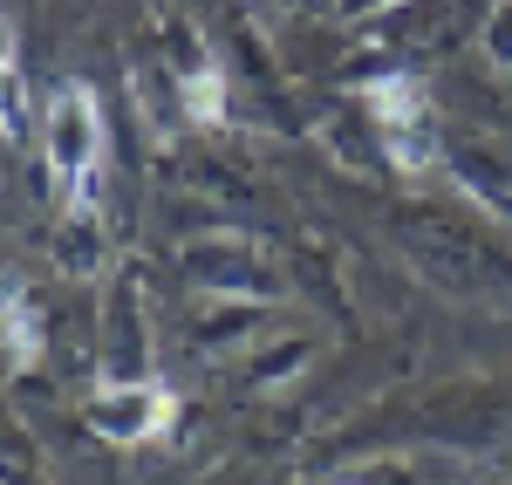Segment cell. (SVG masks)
Listing matches in <instances>:
<instances>
[{
    "label": "cell",
    "instance_id": "cell-1",
    "mask_svg": "<svg viewBox=\"0 0 512 485\" xmlns=\"http://www.w3.org/2000/svg\"><path fill=\"white\" fill-rule=\"evenodd\" d=\"M48 185H55V205L82 219L96 205V185H103V103L89 82H62L55 103H48Z\"/></svg>",
    "mask_w": 512,
    "mask_h": 485
},
{
    "label": "cell",
    "instance_id": "cell-2",
    "mask_svg": "<svg viewBox=\"0 0 512 485\" xmlns=\"http://www.w3.org/2000/svg\"><path fill=\"white\" fill-rule=\"evenodd\" d=\"M178 397L164 383H123V390H96L89 397V424L110 438V445H151L171 431Z\"/></svg>",
    "mask_w": 512,
    "mask_h": 485
},
{
    "label": "cell",
    "instance_id": "cell-3",
    "mask_svg": "<svg viewBox=\"0 0 512 485\" xmlns=\"http://www.w3.org/2000/svg\"><path fill=\"white\" fill-rule=\"evenodd\" d=\"M362 103L376 110L383 130H417L431 96H424V82H417V76H369V82H362Z\"/></svg>",
    "mask_w": 512,
    "mask_h": 485
},
{
    "label": "cell",
    "instance_id": "cell-4",
    "mask_svg": "<svg viewBox=\"0 0 512 485\" xmlns=\"http://www.w3.org/2000/svg\"><path fill=\"white\" fill-rule=\"evenodd\" d=\"M41 356V335H35V308L21 301V287L7 281V369L14 376H28Z\"/></svg>",
    "mask_w": 512,
    "mask_h": 485
},
{
    "label": "cell",
    "instance_id": "cell-5",
    "mask_svg": "<svg viewBox=\"0 0 512 485\" xmlns=\"http://www.w3.org/2000/svg\"><path fill=\"white\" fill-rule=\"evenodd\" d=\"M185 110H192V123H226V69L219 62L185 76Z\"/></svg>",
    "mask_w": 512,
    "mask_h": 485
},
{
    "label": "cell",
    "instance_id": "cell-6",
    "mask_svg": "<svg viewBox=\"0 0 512 485\" xmlns=\"http://www.w3.org/2000/svg\"><path fill=\"white\" fill-rule=\"evenodd\" d=\"M0 82H7V144H21V41H14V21H7V62H0Z\"/></svg>",
    "mask_w": 512,
    "mask_h": 485
}]
</instances>
